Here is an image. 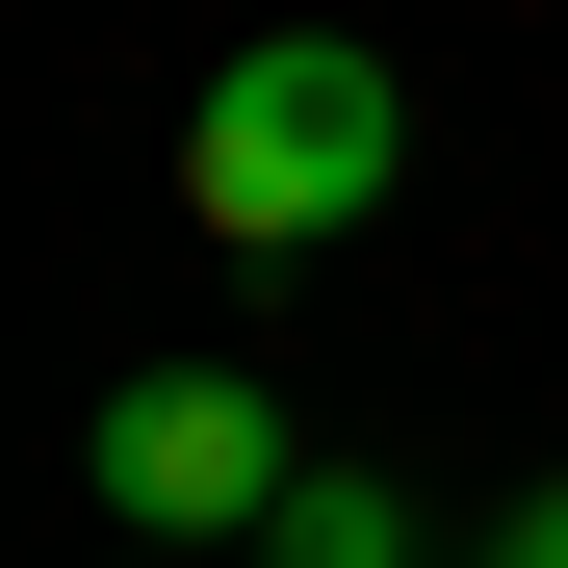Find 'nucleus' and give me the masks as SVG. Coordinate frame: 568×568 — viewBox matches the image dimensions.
<instances>
[{"label":"nucleus","mask_w":568,"mask_h":568,"mask_svg":"<svg viewBox=\"0 0 568 568\" xmlns=\"http://www.w3.org/2000/svg\"><path fill=\"white\" fill-rule=\"evenodd\" d=\"M388 155H414L388 52H336V27H258L207 104H181V207H207L233 258H311V233H362V207H388Z\"/></svg>","instance_id":"1"},{"label":"nucleus","mask_w":568,"mask_h":568,"mask_svg":"<svg viewBox=\"0 0 568 568\" xmlns=\"http://www.w3.org/2000/svg\"><path fill=\"white\" fill-rule=\"evenodd\" d=\"M311 465H284V414L233 388V362H181V388H104V517H155V542H258Z\"/></svg>","instance_id":"2"},{"label":"nucleus","mask_w":568,"mask_h":568,"mask_svg":"<svg viewBox=\"0 0 568 568\" xmlns=\"http://www.w3.org/2000/svg\"><path fill=\"white\" fill-rule=\"evenodd\" d=\"M258 568H414V517H388V491H362V465H311V491H284V517H258Z\"/></svg>","instance_id":"3"},{"label":"nucleus","mask_w":568,"mask_h":568,"mask_svg":"<svg viewBox=\"0 0 568 568\" xmlns=\"http://www.w3.org/2000/svg\"><path fill=\"white\" fill-rule=\"evenodd\" d=\"M517 568H568V491H542V517H517Z\"/></svg>","instance_id":"4"}]
</instances>
